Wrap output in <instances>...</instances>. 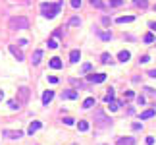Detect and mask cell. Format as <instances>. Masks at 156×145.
<instances>
[{
    "mask_svg": "<svg viewBox=\"0 0 156 145\" xmlns=\"http://www.w3.org/2000/svg\"><path fill=\"white\" fill-rule=\"evenodd\" d=\"M60 10H62V6H60V4H52V2H43V4H40V12H43V16H44L46 19L56 18Z\"/></svg>",
    "mask_w": 156,
    "mask_h": 145,
    "instance_id": "1",
    "label": "cell"
},
{
    "mask_svg": "<svg viewBox=\"0 0 156 145\" xmlns=\"http://www.w3.org/2000/svg\"><path fill=\"white\" fill-rule=\"evenodd\" d=\"M8 27L14 29V31H18V29H27L29 27V19L23 18V16H14V18H10V22H8Z\"/></svg>",
    "mask_w": 156,
    "mask_h": 145,
    "instance_id": "2",
    "label": "cell"
},
{
    "mask_svg": "<svg viewBox=\"0 0 156 145\" xmlns=\"http://www.w3.org/2000/svg\"><path fill=\"white\" fill-rule=\"evenodd\" d=\"M94 120H96V126H100V128H108V126H112V120H110L104 112H100V110L94 114Z\"/></svg>",
    "mask_w": 156,
    "mask_h": 145,
    "instance_id": "3",
    "label": "cell"
},
{
    "mask_svg": "<svg viewBox=\"0 0 156 145\" xmlns=\"http://www.w3.org/2000/svg\"><path fill=\"white\" fill-rule=\"evenodd\" d=\"M29 97H31L29 87H18V103L19 105H25L29 101Z\"/></svg>",
    "mask_w": 156,
    "mask_h": 145,
    "instance_id": "4",
    "label": "cell"
},
{
    "mask_svg": "<svg viewBox=\"0 0 156 145\" xmlns=\"http://www.w3.org/2000/svg\"><path fill=\"white\" fill-rule=\"evenodd\" d=\"M89 83H102L106 81V74H89Z\"/></svg>",
    "mask_w": 156,
    "mask_h": 145,
    "instance_id": "5",
    "label": "cell"
},
{
    "mask_svg": "<svg viewBox=\"0 0 156 145\" xmlns=\"http://www.w3.org/2000/svg\"><path fill=\"white\" fill-rule=\"evenodd\" d=\"M2 134L6 135L8 139H19V138L23 135V132H21V130H4Z\"/></svg>",
    "mask_w": 156,
    "mask_h": 145,
    "instance_id": "6",
    "label": "cell"
},
{
    "mask_svg": "<svg viewBox=\"0 0 156 145\" xmlns=\"http://www.w3.org/2000/svg\"><path fill=\"white\" fill-rule=\"evenodd\" d=\"M40 126H43V124H40L39 120H35V122H31V124H29V128H27V134H29V135H33V134H35L37 130H40Z\"/></svg>",
    "mask_w": 156,
    "mask_h": 145,
    "instance_id": "7",
    "label": "cell"
},
{
    "mask_svg": "<svg viewBox=\"0 0 156 145\" xmlns=\"http://www.w3.org/2000/svg\"><path fill=\"white\" fill-rule=\"evenodd\" d=\"M10 52H12V54H14L15 58H18V62H21V60H23V52L19 51L15 45H10Z\"/></svg>",
    "mask_w": 156,
    "mask_h": 145,
    "instance_id": "8",
    "label": "cell"
},
{
    "mask_svg": "<svg viewBox=\"0 0 156 145\" xmlns=\"http://www.w3.org/2000/svg\"><path fill=\"white\" fill-rule=\"evenodd\" d=\"M52 99H54V91H50V89L44 91V93H43V105H48Z\"/></svg>",
    "mask_w": 156,
    "mask_h": 145,
    "instance_id": "9",
    "label": "cell"
},
{
    "mask_svg": "<svg viewBox=\"0 0 156 145\" xmlns=\"http://www.w3.org/2000/svg\"><path fill=\"white\" fill-rule=\"evenodd\" d=\"M77 89H68V91H64L62 93V99H77Z\"/></svg>",
    "mask_w": 156,
    "mask_h": 145,
    "instance_id": "10",
    "label": "cell"
},
{
    "mask_svg": "<svg viewBox=\"0 0 156 145\" xmlns=\"http://www.w3.org/2000/svg\"><path fill=\"white\" fill-rule=\"evenodd\" d=\"M69 83H71L73 87H75V89H85V87H87V83H85V81L75 80V77H71V80H69Z\"/></svg>",
    "mask_w": 156,
    "mask_h": 145,
    "instance_id": "11",
    "label": "cell"
},
{
    "mask_svg": "<svg viewBox=\"0 0 156 145\" xmlns=\"http://www.w3.org/2000/svg\"><path fill=\"white\" fill-rule=\"evenodd\" d=\"M50 68H52V70H60V68H62V60H60L58 56L50 58Z\"/></svg>",
    "mask_w": 156,
    "mask_h": 145,
    "instance_id": "12",
    "label": "cell"
},
{
    "mask_svg": "<svg viewBox=\"0 0 156 145\" xmlns=\"http://www.w3.org/2000/svg\"><path fill=\"white\" fill-rule=\"evenodd\" d=\"M152 116H156V109H149V110H145V112H141V120H149V118H152Z\"/></svg>",
    "mask_w": 156,
    "mask_h": 145,
    "instance_id": "13",
    "label": "cell"
},
{
    "mask_svg": "<svg viewBox=\"0 0 156 145\" xmlns=\"http://www.w3.org/2000/svg\"><path fill=\"white\" fill-rule=\"evenodd\" d=\"M94 33H96L102 41H110V39H112V33H110V31H98V29H96Z\"/></svg>",
    "mask_w": 156,
    "mask_h": 145,
    "instance_id": "14",
    "label": "cell"
},
{
    "mask_svg": "<svg viewBox=\"0 0 156 145\" xmlns=\"http://www.w3.org/2000/svg\"><path fill=\"white\" fill-rule=\"evenodd\" d=\"M118 145H135V139L129 138V135H127V138H120L118 139Z\"/></svg>",
    "mask_w": 156,
    "mask_h": 145,
    "instance_id": "15",
    "label": "cell"
},
{
    "mask_svg": "<svg viewBox=\"0 0 156 145\" xmlns=\"http://www.w3.org/2000/svg\"><path fill=\"white\" fill-rule=\"evenodd\" d=\"M131 22H135L133 16H120V18L116 19V23H131Z\"/></svg>",
    "mask_w": 156,
    "mask_h": 145,
    "instance_id": "16",
    "label": "cell"
},
{
    "mask_svg": "<svg viewBox=\"0 0 156 145\" xmlns=\"http://www.w3.org/2000/svg\"><path fill=\"white\" fill-rule=\"evenodd\" d=\"M79 58H81V52L77 51V48H75V51H71V52H69V60H71L73 64H77V62H79Z\"/></svg>",
    "mask_w": 156,
    "mask_h": 145,
    "instance_id": "17",
    "label": "cell"
},
{
    "mask_svg": "<svg viewBox=\"0 0 156 145\" xmlns=\"http://www.w3.org/2000/svg\"><path fill=\"white\" fill-rule=\"evenodd\" d=\"M129 58H131V52H127V51H121L120 54H118V60L120 62H127Z\"/></svg>",
    "mask_w": 156,
    "mask_h": 145,
    "instance_id": "18",
    "label": "cell"
},
{
    "mask_svg": "<svg viewBox=\"0 0 156 145\" xmlns=\"http://www.w3.org/2000/svg\"><path fill=\"white\" fill-rule=\"evenodd\" d=\"M133 4L137 8H141V10H146V8H149V2H146V0H133Z\"/></svg>",
    "mask_w": 156,
    "mask_h": 145,
    "instance_id": "19",
    "label": "cell"
},
{
    "mask_svg": "<svg viewBox=\"0 0 156 145\" xmlns=\"http://www.w3.org/2000/svg\"><path fill=\"white\" fill-rule=\"evenodd\" d=\"M77 130H79V132H87V130H89V122L79 120V122H77Z\"/></svg>",
    "mask_w": 156,
    "mask_h": 145,
    "instance_id": "20",
    "label": "cell"
},
{
    "mask_svg": "<svg viewBox=\"0 0 156 145\" xmlns=\"http://www.w3.org/2000/svg\"><path fill=\"white\" fill-rule=\"evenodd\" d=\"M40 58H43V51H35V54H33V64H39L40 62Z\"/></svg>",
    "mask_w": 156,
    "mask_h": 145,
    "instance_id": "21",
    "label": "cell"
},
{
    "mask_svg": "<svg viewBox=\"0 0 156 145\" xmlns=\"http://www.w3.org/2000/svg\"><path fill=\"white\" fill-rule=\"evenodd\" d=\"M58 47V37H50L48 39V48H56Z\"/></svg>",
    "mask_w": 156,
    "mask_h": 145,
    "instance_id": "22",
    "label": "cell"
},
{
    "mask_svg": "<svg viewBox=\"0 0 156 145\" xmlns=\"http://www.w3.org/2000/svg\"><path fill=\"white\" fill-rule=\"evenodd\" d=\"M143 41H145V43H146V45H150V43H154V35H152V31H150V33H146V35H145V37H143Z\"/></svg>",
    "mask_w": 156,
    "mask_h": 145,
    "instance_id": "23",
    "label": "cell"
},
{
    "mask_svg": "<svg viewBox=\"0 0 156 145\" xmlns=\"http://www.w3.org/2000/svg\"><path fill=\"white\" fill-rule=\"evenodd\" d=\"M100 62H102V64H110V62H112V56H110L108 52H104V54L100 56Z\"/></svg>",
    "mask_w": 156,
    "mask_h": 145,
    "instance_id": "24",
    "label": "cell"
},
{
    "mask_svg": "<svg viewBox=\"0 0 156 145\" xmlns=\"http://www.w3.org/2000/svg\"><path fill=\"white\" fill-rule=\"evenodd\" d=\"M114 95H116V93H114V89H112V87H110V89H108V93H106V97H104V101H106V103L114 101Z\"/></svg>",
    "mask_w": 156,
    "mask_h": 145,
    "instance_id": "25",
    "label": "cell"
},
{
    "mask_svg": "<svg viewBox=\"0 0 156 145\" xmlns=\"http://www.w3.org/2000/svg\"><path fill=\"white\" fill-rule=\"evenodd\" d=\"M93 105H94V99L93 97H89V99H85V101H83V109H91Z\"/></svg>",
    "mask_w": 156,
    "mask_h": 145,
    "instance_id": "26",
    "label": "cell"
},
{
    "mask_svg": "<svg viewBox=\"0 0 156 145\" xmlns=\"http://www.w3.org/2000/svg\"><path fill=\"white\" fill-rule=\"evenodd\" d=\"M121 4H124V0H110L108 8H118V6H121Z\"/></svg>",
    "mask_w": 156,
    "mask_h": 145,
    "instance_id": "27",
    "label": "cell"
},
{
    "mask_svg": "<svg viewBox=\"0 0 156 145\" xmlns=\"http://www.w3.org/2000/svg\"><path fill=\"white\" fill-rule=\"evenodd\" d=\"M91 4L94 8H106V6H108V4H104L102 0H91Z\"/></svg>",
    "mask_w": 156,
    "mask_h": 145,
    "instance_id": "28",
    "label": "cell"
},
{
    "mask_svg": "<svg viewBox=\"0 0 156 145\" xmlns=\"http://www.w3.org/2000/svg\"><path fill=\"white\" fill-rule=\"evenodd\" d=\"M108 109H110V110H118V109H120V103L110 101V103H108Z\"/></svg>",
    "mask_w": 156,
    "mask_h": 145,
    "instance_id": "29",
    "label": "cell"
},
{
    "mask_svg": "<svg viewBox=\"0 0 156 145\" xmlns=\"http://www.w3.org/2000/svg\"><path fill=\"white\" fill-rule=\"evenodd\" d=\"M91 70H93V64H89V62H87V64H83V66H81V72H83V74L91 72Z\"/></svg>",
    "mask_w": 156,
    "mask_h": 145,
    "instance_id": "30",
    "label": "cell"
},
{
    "mask_svg": "<svg viewBox=\"0 0 156 145\" xmlns=\"http://www.w3.org/2000/svg\"><path fill=\"white\" fill-rule=\"evenodd\" d=\"M69 25H73V27L81 25V19H79V18H71V19H69Z\"/></svg>",
    "mask_w": 156,
    "mask_h": 145,
    "instance_id": "31",
    "label": "cell"
},
{
    "mask_svg": "<svg viewBox=\"0 0 156 145\" xmlns=\"http://www.w3.org/2000/svg\"><path fill=\"white\" fill-rule=\"evenodd\" d=\"M8 105H10V109H12V110H18V109H19V103H15V101H10Z\"/></svg>",
    "mask_w": 156,
    "mask_h": 145,
    "instance_id": "32",
    "label": "cell"
},
{
    "mask_svg": "<svg viewBox=\"0 0 156 145\" xmlns=\"http://www.w3.org/2000/svg\"><path fill=\"white\" fill-rule=\"evenodd\" d=\"M149 60H150V56H149V54H145V56L139 58V62H141V64H145V62H149Z\"/></svg>",
    "mask_w": 156,
    "mask_h": 145,
    "instance_id": "33",
    "label": "cell"
},
{
    "mask_svg": "<svg viewBox=\"0 0 156 145\" xmlns=\"http://www.w3.org/2000/svg\"><path fill=\"white\" fill-rule=\"evenodd\" d=\"M64 124H65V126H73V118H69V116H68V118H64Z\"/></svg>",
    "mask_w": 156,
    "mask_h": 145,
    "instance_id": "34",
    "label": "cell"
},
{
    "mask_svg": "<svg viewBox=\"0 0 156 145\" xmlns=\"http://www.w3.org/2000/svg\"><path fill=\"white\" fill-rule=\"evenodd\" d=\"M137 105H145V97H143V95L137 97Z\"/></svg>",
    "mask_w": 156,
    "mask_h": 145,
    "instance_id": "35",
    "label": "cell"
},
{
    "mask_svg": "<svg viewBox=\"0 0 156 145\" xmlns=\"http://www.w3.org/2000/svg\"><path fill=\"white\" fill-rule=\"evenodd\" d=\"M131 128H133V130H135V132H137V130H141V128H143V124H139V122H135V124H133V126H131Z\"/></svg>",
    "mask_w": 156,
    "mask_h": 145,
    "instance_id": "36",
    "label": "cell"
},
{
    "mask_svg": "<svg viewBox=\"0 0 156 145\" xmlns=\"http://www.w3.org/2000/svg\"><path fill=\"white\" fill-rule=\"evenodd\" d=\"M71 6L73 8H79L81 6V0H71Z\"/></svg>",
    "mask_w": 156,
    "mask_h": 145,
    "instance_id": "37",
    "label": "cell"
},
{
    "mask_svg": "<svg viewBox=\"0 0 156 145\" xmlns=\"http://www.w3.org/2000/svg\"><path fill=\"white\" fill-rule=\"evenodd\" d=\"M149 27H150V31H152V33H156V22H150Z\"/></svg>",
    "mask_w": 156,
    "mask_h": 145,
    "instance_id": "38",
    "label": "cell"
},
{
    "mask_svg": "<svg viewBox=\"0 0 156 145\" xmlns=\"http://www.w3.org/2000/svg\"><path fill=\"white\" fill-rule=\"evenodd\" d=\"M48 81H50V83H58V77H56V76H50V77H48Z\"/></svg>",
    "mask_w": 156,
    "mask_h": 145,
    "instance_id": "39",
    "label": "cell"
},
{
    "mask_svg": "<svg viewBox=\"0 0 156 145\" xmlns=\"http://www.w3.org/2000/svg\"><path fill=\"white\" fill-rule=\"evenodd\" d=\"M133 97H135L133 91H127V93H125V99H133Z\"/></svg>",
    "mask_w": 156,
    "mask_h": 145,
    "instance_id": "40",
    "label": "cell"
},
{
    "mask_svg": "<svg viewBox=\"0 0 156 145\" xmlns=\"http://www.w3.org/2000/svg\"><path fill=\"white\" fill-rule=\"evenodd\" d=\"M146 74H149L150 77H156V68H154V70H149V72H146Z\"/></svg>",
    "mask_w": 156,
    "mask_h": 145,
    "instance_id": "41",
    "label": "cell"
},
{
    "mask_svg": "<svg viewBox=\"0 0 156 145\" xmlns=\"http://www.w3.org/2000/svg\"><path fill=\"white\" fill-rule=\"evenodd\" d=\"M18 45H19V47H25L27 41H25V39H19V41H18Z\"/></svg>",
    "mask_w": 156,
    "mask_h": 145,
    "instance_id": "42",
    "label": "cell"
},
{
    "mask_svg": "<svg viewBox=\"0 0 156 145\" xmlns=\"http://www.w3.org/2000/svg\"><path fill=\"white\" fill-rule=\"evenodd\" d=\"M102 23H104V25H110V18H106V16H104V18H102Z\"/></svg>",
    "mask_w": 156,
    "mask_h": 145,
    "instance_id": "43",
    "label": "cell"
},
{
    "mask_svg": "<svg viewBox=\"0 0 156 145\" xmlns=\"http://www.w3.org/2000/svg\"><path fill=\"white\" fill-rule=\"evenodd\" d=\"M154 143V138H146V145H152Z\"/></svg>",
    "mask_w": 156,
    "mask_h": 145,
    "instance_id": "44",
    "label": "cell"
},
{
    "mask_svg": "<svg viewBox=\"0 0 156 145\" xmlns=\"http://www.w3.org/2000/svg\"><path fill=\"white\" fill-rule=\"evenodd\" d=\"M2 99H4V91H0V101H2Z\"/></svg>",
    "mask_w": 156,
    "mask_h": 145,
    "instance_id": "45",
    "label": "cell"
},
{
    "mask_svg": "<svg viewBox=\"0 0 156 145\" xmlns=\"http://www.w3.org/2000/svg\"><path fill=\"white\" fill-rule=\"evenodd\" d=\"M154 12H156V4H154Z\"/></svg>",
    "mask_w": 156,
    "mask_h": 145,
    "instance_id": "46",
    "label": "cell"
},
{
    "mask_svg": "<svg viewBox=\"0 0 156 145\" xmlns=\"http://www.w3.org/2000/svg\"><path fill=\"white\" fill-rule=\"evenodd\" d=\"M25 2H29V0H25Z\"/></svg>",
    "mask_w": 156,
    "mask_h": 145,
    "instance_id": "47",
    "label": "cell"
}]
</instances>
